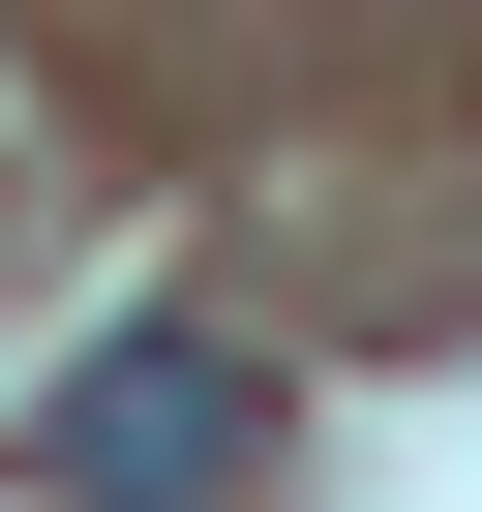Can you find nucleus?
<instances>
[{"label": "nucleus", "mask_w": 482, "mask_h": 512, "mask_svg": "<svg viewBox=\"0 0 482 512\" xmlns=\"http://www.w3.org/2000/svg\"><path fill=\"white\" fill-rule=\"evenodd\" d=\"M241 452H272V362H241V332H121V362L31 392V482L61 512H211Z\"/></svg>", "instance_id": "obj_1"}]
</instances>
